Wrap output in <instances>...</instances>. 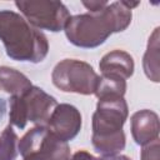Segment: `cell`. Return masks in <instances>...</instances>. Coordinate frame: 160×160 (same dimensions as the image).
Returning a JSON list of instances; mask_svg holds the SVG:
<instances>
[{"label":"cell","instance_id":"cell-5","mask_svg":"<svg viewBox=\"0 0 160 160\" xmlns=\"http://www.w3.org/2000/svg\"><path fill=\"white\" fill-rule=\"evenodd\" d=\"M24 160H69L70 149L65 141L54 136L46 126L39 125L19 141Z\"/></svg>","mask_w":160,"mask_h":160},{"label":"cell","instance_id":"cell-13","mask_svg":"<svg viewBox=\"0 0 160 160\" xmlns=\"http://www.w3.org/2000/svg\"><path fill=\"white\" fill-rule=\"evenodd\" d=\"M90 160H131L124 155H102L100 158H91Z\"/></svg>","mask_w":160,"mask_h":160},{"label":"cell","instance_id":"cell-11","mask_svg":"<svg viewBox=\"0 0 160 160\" xmlns=\"http://www.w3.org/2000/svg\"><path fill=\"white\" fill-rule=\"evenodd\" d=\"M0 86L5 91L12 94V96H18L25 94L32 85L28 78L15 69L0 68Z\"/></svg>","mask_w":160,"mask_h":160},{"label":"cell","instance_id":"cell-15","mask_svg":"<svg viewBox=\"0 0 160 160\" xmlns=\"http://www.w3.org/2000/svg\"><path fill=\"white\" fill-rule=\"evenodd\" d=\"M6 108H8L6 100L2 99V98H0V124H1V121L4 120V118L6 115Z\"/></svg>","mask_w":160,"mask_h":160},{"label":"cell","instance_id":"cell-9","mask_svg":"<svg viewBox=\"0 0 160 160\" xmlns=\"http://www.w3.org/2000/svg\"><path fill=\"white\" fill-rule=\"evenodd\" d=\"M151 114L152 112L149 110H144L134 114L131 120V130L136 144L145 145L150 141L158 140V130H159L158 116L155 114L152 119H150Z\"/></svg>","mask_w":160,"mask_h":160},{"label":"cell","instance_id":"cell-3","mask_svg":"<svg viewBox=\"0 0 160 160\" xmlns=\"http://www.w3.org/2000/svg\"><path fill=\"white\" fill-rule=\"evenodd\" d=\"M128 116V106L122 96L106 95L99 98L92 118V145L102 155H115L125 146L122 125Z\"/></svg>","mask_w":160,"mask_h":160},{"label":"cell","instance_id":"cell-8","mask_svg":"<svg viewBox=\"0 0 160 160\" xmlns=\"http://www.w3.org/2000/svg\"><path fill=\"white\" fill-rule=\"evenodd\" d=\"M81 128V116L76 108L61 104L56 105L48 120L49 131L61 141L74 139Z\"/></svg>","mask_w":160,"mask_h":160},{"label":"cell","instance_id":"cell-14","mask_svg":"<svg viewBox=\"0 0 160 160\" xmlns=\"http://www.w3.org/2000/svg\"><path fill=\"white\" fill-rule=\"evenodd\" d=\"M92 156L86 151H78L71 160H90Z\"/></svg>","mask_w":160,"mask_h":160},{"label":"cell","instance_id":"cell-2","mask_svg":"<svg viewBox=\"0 0 160 160\" xmlns=\"http://www.w3.org/2000/svg\"><path fill=\"white\" fill-rule=\"evenodd\" d=\"M0 39L8 56L14 60L39 62L48 54L49 45L45 35L10 10L0 11Z\"/></svg>","mask_w":160,"mask_h":160},{"label":"cell","instance_id":"cell-10","mask_svg":"<svg viewBox=\"0 0 160 160\" xmlns=\"http://www.w3.org/2000/svg\"><path fill=\"white\" fill-rule=\"evenodd\" d=\"M102 74H111L126 79L132 75L134 62L130 55L124 51H112L105 55L99 64Z\"/></svg>","mask_w":160,"mask_h":160},{"label":"cell","instance_id":"cell-6","mask_svg":"<svg viewBox=\"0 0 160 160\" xmlns=\"http://www.w3.org/2000/svg\"><path fill=\"white\" fill-rule=\"evenodd\" d=\"M52 82L62 91L95 94L99 76L86 62L66 59L59 62L52 72Z\"/></svg>","mask_w":160,"mask_h":160},{"label":"cell","instance_id":"cell-7","mask_svg":"<svg viewBox=\"0 0 160 160\" xmlns=\"http://www.w3.org/2000/svg\"><path fill=\"white\" fill-rule=\"evenodd\" d=\"M15 5L30 24L50 31H60L70 18L65 5L59 1H16Z\"/></svg>","mask_w":160,"mask_h":160},{"label":"cell","instance_id":"cell-12","mask_svg":"<svg viewBox=\"0 0 160 160\" xmlns=\"http://www.w3.org/2000/svg\"><path fill=\"white\" fill-rule=\"evenodd\" d=\"M16 141L18 136L12 131L11 126L8 125L0 136V160H15L16 151Z\"/></svg>","mask_w":160,"mask_h":160},{"label":"cell","instance_id":"cell-1","mask_svg":"<svg viewBox=\"0 0 160 160\" xmlns=\"http://www.w3.org/2000/svg\"><path fill=\"white\" fill-rule=\"evenodd\" d=\"M130 21L131 11L124 1L112 2L100 11L70 16L65 25V32L74 45L95 48L102 44L112 32L126 29Z\"/></svg>","mask_w":160,"mask_h":160},{"label":"cell","instance_id":"cell-4","mask_svg":"<svg viewBox=\"0 0 160 160\" xmlns=\"http://www.w3.org/2000/svg\"><path fill=\"white\" fill-rule=\"evenodd\" d=\"M56 101L52 96L36 86H31L25 94L10 99V121L19 129H24L28 121L42 122L49 120Z\"/></svg>","mask_w":160,"mask_h":160}]
</instances>
